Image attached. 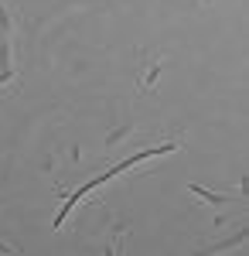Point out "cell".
I'll list each match as a JSON object with an SVG mask.
<instances>
[{
    "instance_id": "cell-1",
    "label": "cell",
    "mask_w": 249,
    "mask_h": 256,
    "mask_svg": "<svg viewBox=\"0 0 249 256\" xmlns=\"http://www.w3.org/2000/svg\"><path fill=\"white\" fill-rule=\"evenodd\" d=\"M160 68H164V55L154 52L150 65L140 72V86H136V92H154V86H157V79H160Z\"/></svg>"
},
{
    "instance_id": "cell-2",
    "label": "cell",
    "mask_w": 249,
    "mask_h": 256,
    "mask_svg": "<svg viewBox=\"0 0 249 256\" xmlns=\"http://www.w3.org/2000/svg\"><path fill=\"white\" fill-rule=\"evenodd\" d=\"M188 192H192L194 198H202V202H208V205H215V208H218V205H229V202H232L229 195H215V192H205L202 184H188Z\"/></svg>"
},
{
    "instance_id": "cell-3",
    "label": "cell",
    "mask_w": 249,
    "mask_h": 256,
    "mask_svg": "<svg viewBox=\"0 0 249 256\" xmlns=\"http://www.w3.org/2000/svg\"><path fill=\"white\" fill-rule=\"evenodd\" d=\"M0 89L4 92H18V72L7 65V68H0Z\"/></svg>"
},
{
    "instance_id": "cell-4",
    "label": "cell",
    "mask_w": 249,
    "mask_h": 256,
    "mask_svg": "<svg viewBox=\"0 0 249 256\" xmlns=\"http://www.w3.org/2000/svg\"><path fill=\"white\" fill-rule=\"evenodd\" d=\"M10 28H14V24H10V10H7V0H0V41L10 34Z\"/></svg>"
},
{
    "instance_id": "cell-5",
    "label": "cell",
    "mask_w": 249,
    "mask_h": 256,
    "mask_svg": "<svg viewBox=\"0 0 249 256\" xmlns=\"http://www.w3.org/2000/svg\"><path fill=\"white\" fill-rule=\"evenodd\" d=\"M126 134H134V126H123V130H113V134H110V140H106V147H116L120 140H126Z\"/></svg>"
},
{
    "instance_id": "cell-6",
    "label": "cell",
    "mask_w": 249,
    "mask_h": 256,
    "mask_svg": "<svg viewBox=\"0 0 249 256\" xmlns=\"http://www.w3.org/2000/svg\"><path fill=\"white\" fill-rule=\"evenodd\" d=\"M0 253H14V246H4V242H0Z\"/></svg>"
},
{
    "instance_id": "cell-7",
    "label": "cell",
    "mask_w": 249,
    "mask_h": 256,
    "mask_svg": "<svg viewBox=\"0 0 249 256\" xmlns=\"http://www.w3.org/2000/svg\"><path fill=\"white\" fill-rule=\"evenodd\" d=\"M205 4H212V0H205Z\"/></svg>"
}]
</instances>
